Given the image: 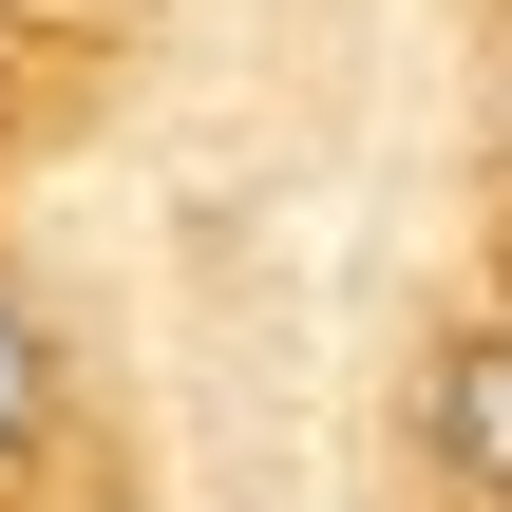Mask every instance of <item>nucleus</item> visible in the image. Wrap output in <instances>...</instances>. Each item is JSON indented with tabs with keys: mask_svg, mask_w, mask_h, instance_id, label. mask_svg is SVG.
<instances>
[{
	"mask_svg": "<svg viewBox=\"0 0 512 512\" xmlns=\"http://www.w3.org/2000/svg\"><path fill=\"white\" fill-rule=\"evenodd\" d=\"M418 456H437L456 512H512V304L437 342V380H418Z\"/></svg>",
	"mask_w": 512,
	"mask_h": 512,
	"instance_id": "obj_1",
	"label": "nucleus"
},
{
	"mask_svg": "<svg viewBox=\"0 0 512 512\" xmlns=\"http://www.w3.org/2000/svg\"><path fill=\"white\" fill-rule=\"evenodd\" d=\"M38 437H57V323H38V285L0 266V475H38Z\"/></svg>",
	"mask_w": 512,
	"mask_h": 512,
	"instance_id": "obj_2",
	"label": "nucleus"
},
{
	"mask_svg": "<svg viewBox=\"0 0 512 512\" xmlns=\"http://www.w3.org/2000/svg\"><path fill=\"white\" fill-rule=\"evenodd\" d=\"M0 19H95V0H0Z\"/></svg>",
	"mask_w": 512,
	"mask_h": 512,
	"instance_id": "obj_3",
	"label": "nucleus"
}]
</instances>
